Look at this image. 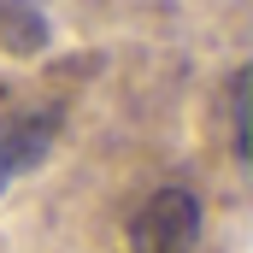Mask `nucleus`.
I'll return each mask as SVG.
<instances>
[{
    "label": "nucleus",
    "mask_w": 253,
    "mask_h": 253,
    "mask_svg": "<svg viewBox=\"0 0 253 253\" xmlns=\"http://www.w3.org/2000/svg\"><path fill=\"white\" fill-rule=\"evenodd\" d=\"M200 242V200L189 189H159L129 224L135 253H194Z\"/></svg>",
    "instance_id": "nucleus-1"
},
{
    "label": "nucleus",
    "mask_w": 253,
    "mask_h": 253,
    "mask_svg": "<svg viewBox=\"0 0 253 253\" xmlns=\"http://www.w3.org/2000/svg\"><path fill=\"white\" fill-rule=\"evenodd\" d=\"M53 135H59V112L53 106L47 112H24V118H12L0 129V194L53 153Z\"/></svg>",
    "instance_id": "nucleus-2"
},
{
    "label": "nucleus",
    "mask_w": 253,
    "mask_h": 253,
    "mask_svg": "<svg viewBox=\"0 0 253 253\" xmlns=\"http://www.w3.org/2000/svg\"><path fill=\"white\" fill-rule=\"evenodd\" d=\"M248 65L236 71V83H230V135H236V159L248 165V153H253V141H248Z\"/></svg>",
    "instance_id": "nucleus-3"
}]
</instances>
